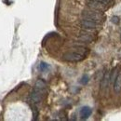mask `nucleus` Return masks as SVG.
Masks as SVG:
<instances>
[{"label":"nucleus","instance_id":"obj_1","mask_svg":"<svg viewBox=\"0 0 121 121\" xmlns=\"http://www.w3.org/2000/svg\"><path fill=\"white\" fill-rule=\"evenodd\" d=\"M82 17H83V19H87V20L93 21L96 22H101L104 19V15L103 11L92 9L90 8H89V9H84L82 11Z\"/></svg>","mask_w":121,"mask_h":121},{"label":"nucleus","instance_id":"obj_2","mask_svg":"<svg viewBox=\"0 0 121 121\" xmlns=\"http://www.w3.org/2000/svg\"><path fill=\"white\" fill-rule=\"evenodd\" d=\"M46 94V88H41L35 86L34 91H32L30 95V101L33 104H38L40 103Z\"/></svg>","mask_w":121,"mask_h":121},{"label":"nucleus","instance_id":"obj_3","mask_svg":"<svg viewBox=\"0 0 121 121\" xmlns=\"http://www.w3.org/2000/svg\"><path fill=\"white\" fill-rule=\"evenodd\" d=\"M84 58H85V54L83 52H78V51H69L62 55V60L71 62L80 61Z\"/></svg>","mask_w":121,"mask_h":121},{"label":"nucleus","instance_id":"obj_4","mask_svg":"<svg viewBox=\"0 0 121 121\" xmlns=\"http://www.w3.org/2000/svg\"><path fill=\"white\" fill-rule=\"evenodd\" d=\"M80 25L83 29L85 30H98L101 28V24L100 22H93V21H90V20H87V19H83L81 22H80Z\"/></svg>","mask_w":121,"mask_h":121},{"label":"nucleus","instance_id":"obj_5","mask_svg":"<svg viewBox=\"0 0 121 121\" xmlns=\"http://www.w3.org/2000/svg\"><path fill=\"white\" fill-rule=\"evenodd\" d=\"M87 6L90 9L100 10V11H104L106 9L105 4H104L103 2H101L99 0H88L87 1Z\"/></svg>","mask_w":121,"mask_h":121},{"label":"nucleus","instance_id":"obj_6","mask_svg":"<svg viewBox=\"0 0 121 121\" xmlns=\"http://www.w3.org/2000/svg\"><path fill=\"white\" fill-rule=\"evenodd\" d=\"M93 39H94V37H93V35H91V33L89 32V30L87 31H82L81 33H80V35H79V36H78V40H80L81 42H88V43H91V41H93Z\"/></svg>","mask_w":121,"mask_h":121},{"label":"nucleus","instance_id":"obj_7","mask_svg":"<svg viewBox=\"0 0 121 121\" xmlns=\"http://www.w3.org/2000/svg\"><path fill=\"white\" fill-rule=\"evenodd\" d=\"M110 84V72L106 71L101 80V90H105Z\"/></svg>","mask_w":121,"mask_h":121},{"label":"nucleus","instance_id":"obj_8","mask_svg":"<svg viewBox=\"0 0 121 121\" xmlns=\"http://www.w3.org/2000/svg\"><path fill=\"white\" fill-rule=\"evenodd\" d=\"M91 113H92V110H91V107L89 106H84L80 109V112H79V115H80V117L81 119H87L91 117Z\"/></svg>","mask_w":121,"mask_h":121},{"label":"nucleus","instance_id":"obj_9","mask_svg":"<svg viewBox=\"0 0 121 121\" xmlns=\"http://www.w3.org/2000/svg\"><path fill=\"white\" fill-rule=\"evenodd\" d=\"M114 91L116 93H118L121 91V74L119 73L114 82Z\"/></svg>","mask_w":121,"mask_h":121},{"label":"nucleus","instance_id":"obj_10","mask_svg":"<svg viewBox=\"0 0 121 121\" xmlns=\"http://www.w3.org/2000/svg\"><path fill=\"white\" fill-rule=\"evenodd\" d=\"M119 68L118 67H115L111 72H110V84H114L117 76H118L119 74Z\"/></svg>","mask_w":121,"mask_h":121},{"label":"nucleus","instance_id":"obj_11","mask_svg":"<svg viewBox=\"0 0 121 121\" xmlns=\"http://www.w3.org/2000/svg\"><path fill=\"white\" fill-rule=\"evenodd\" d=\"M48 68H49V65H48V63H46V62H41V63L39 64V70L42 71V72L48 71Z\"/></svg>","mask_w":121,"mask_h":121},{"label":"nucleus","instance_id":"obj_12","mask_svg":"<svg viewBox=\"0 0 121 121\" xmlns=\"http://www.w3.org/2000/svg\"><path fill=\"white\" fill-rule=\"evenodd\" d=\"M88 82H89V76H87V75H84V76H82V78L80 79V83L82 85H86Z\"/></svg>","mask_w":121,"mask_h":121},{"label":"nucleus","instance_id":"obj_13","mask_svg":"<svg viewBox=\"0 0 121 121\" xmlns=\"http://www.w3.org/2000/svg\"><path fill=\"white\" fill-rule=\"evenodd\" d=\"M111 22H112L113 23L117 24V23H118V22H119V18H118V17H117V16H114V17H112Z\"/></svg>","mask_w":121,"mask_h":121},{"label":"nucleus","instance_id":"obj_14","mask_svg":"<svg viewBox=\"0 0 121 121\" xmlns=\"http://www.w3.org/2000/svg\"><path fill=\"white\" fill-rule=\"evenodd\" d=\"M33 111H34V119H36V117H37V116H38V113H37L36 108H34Z\"/></svg>","mask_w":121,"mask_h":121}]
</instances>
